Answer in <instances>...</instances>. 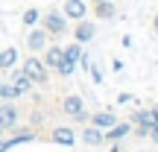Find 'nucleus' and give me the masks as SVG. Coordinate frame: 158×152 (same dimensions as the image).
Wrapping results in <instances>:
<instances>
[{
    "instance_id": "6ab92c4d",
    "label": "nucleus",
    "mask_w": 158,
    "mask_h": 152,
    "mask_svg": "<svg viewBox=\"0 0 158 152\" xmlns=\"http://www.w3.org/2000/svg\"><path fill=\"white\" fill-rule=\"evenodd\" d=\"M0 100H18V97H15V91H12V85H9V82H0Z\"/></svg>"
},
{
    "instance_id": "1a4fd4ad",
    "label": "nucleus",
    "mask_w": 158,
    "mask_h": 152,
    "mask_svg": "<svg viewBox=\"0 0 158 152\" xmlns=\"http://www.w3.org/2000/svg\"><path fill=\"white\" fill-rule=\"evenodd\" d=\"M64 111H68L70 117H76V120H88V114L82 111V100H79L76 94H70L68 100H64Z\"/></svg>"
},
{
    "instance_id": "9b49d317",
    "label": "nucleus",
    "mask_w": 158,
    "mask_h": 152,
    "mask_svg": "<svg viewBox=\"0 0 158 152\" xmlns=\"http://www.w3.org/2000/svg\"><path fill=\"white\" fill-rule=\"evenodd\" d=\"M62 62H70V64H76L79 62V56H82V44L79 41H73V44H68V47H62Z\"/></svg>"
},
{
    "instance_id": "7ed1b4c3",
    "label": "nucleus",
    "mask_w": 158,
    "mask_h": 152,
    "mask_svg": "<svg viewBox=\"0 0 158 152\" xmlns=\"http://www.w3.org/2000/svg\"><path fill=\"white\" fill-rule=\"evenodd\" d=\"M15 126H18V108L12 105V100H3L0 102V129L12 132Z\"/></svg>"
},
{
    "instance_id": "b1692460",
    "label": "nucleus",
    "mask_w": 158,
    "mask_h": 152,
    "mask_svg": "<svg viewBox=\"0 0 158 152\" xmlns=\"http://www.w3.org/2000/svg\"><path fill=\"white\" fill-rule=\"evenodd\" d=\"M91 3H102V0H91Z\"/></svg>"
},
{
    "instance_id": "4468645a",
    "label": "nucleus",
    "mask_w": 158,
    "mask_h": 152,
    "mask_svg": "<svg viewBox=\"0 0 158 152\" xmlns=\"http://www.w3.org/2000/svg\"><path fill=\"white\" fill-rule=\"evenodd\" d=\"M29 141H32V132H21V135H15V138H9V141L0 143V152H9L12 146H18V143H29Z\"/></svg>"
},
{
    "instance_id": "a211bd4d",
    "label": "nucleus",
    "mask_w": 158,
    "mask_h": 152,
    "mask_svg": "<svg viewBox=\"0 0 158 152\" xmlns=\"http://www.w3.org/2000/svg\"><path fill=\"white\" fill-rule=\"evenodd\" d=\"M85 143H91V146H97V143H102V141H106V138H102V132L100 129H97V126H94V129H85Z\"/></svg>"
},
{
    "instance_id": "0eeeda50",
    "label": "nucleus",
    "mask_w": 158,
    "mask_h": 152,
    "mask_svg": "<svg viewBox=\"0 0 158 152\" xmlns=\"http://www.w3.org/2000/svg\"><path fill=\"white\" fill-rule=\"evenodd\" d=\"M94 35H97V27H94L91 21H85V18H82L79 23H76V29H73V38L79 41V44H85V41H91Z\"/></svg>"
},
{
    "instance_id": "20e7f679",
    "label": "nucleus",
    "mask_w": 158,
    "mask_h": 152,
    "mask_svg": "<svg viewBox=\"0 0 158 152\" xmlns=\"http://www.w3.org/2000/svg\"><path fill=\"white\" fill-rule=\"evenodd\" d=\"M62 15L68 18V21H82V18L88 15V6H85V0H64L62 3Z\"/></svg>"
},
{
    "instance_id": "5701e85b",
    "label": "nucleus",
    "mask_w": 158,
    "mask_h": 152,
    "mask_svg": "<svg viewBox=\"0 0 158 152\" xmlns=\"http://www.w3.org/2000/svg\"><path fill=\"white\" fill-rule=\"evenodd\" d=\"M155 35H158V15H155Z\"/></svg>"
},
{
    "instance_id": "4be33fe9",
    "label": "nucleus",
    "mask_w": 158,
    "mask_h": 152,
    "mask_svg": "<svg viewBox=\"0 0 158 152\" xmlns=\"http://www.w3.org/2000/svg\"><path fill=\"white\" fill-rule=\"evenodd\" d=\"M152 123H158V108H152Z\"/></svg>"
},
{
    "instance_id": "39448f33",
    "label": "nucleus",
    "mask_w": 158,
    "mask_h": 152,
    "mask_svg": "<svg viewBox=\"0 0 158 152\" xmlns=\"http://www.w3.org/2000/svg\"><path fill=\"white\" fill-rule=\"evenodd\" d=\"M47 38H50V35H47V29H44V27H29L27 47H29L32 53H38V50H44V47H47Z\"/></svg>"
},
{
    "instance_id": "393cba45",
    "label": "nucleus",
    "mask_w": 158,
    "mask_h": 152,
    "mask_svg": "<svg viewBox=\"0 0 158 152\" xmlns=\"http://www.w3.org/2000/svg\"><path fill=\"white\" fill-rule=\"evenodd\" d=\"M111 152H123V149H111Z\"/></svg>"
},
{
    "instance_id": "423d86ee",
    "label": "nucleus",
    "mask_w": 158,
    "mask_h": 152,
    "mask_svg": "<svg viewBox=\"0 0 158 152\" xmlns=\"http://www.w3.org/2000/svg\"><path fill=\"white\" fill-rule=\"evenodd\" d=\"M9 85H12V91H15V97H23V94H29V88H32V79L23 73V70H15Z\"/></svg>"
},
{
    "instance_id": "f257e3e1",
    "label": "nucleus",
    "mask_w": 158,
    "mask_h": 152,
    "mask_svg": "<svg viewBox=\"0 0 158 152\" xmlns=\"http://www.w3.org/2000/svg\"><path fill=\"white\" fill-rule=\"evenodd\" d=\"M41 27L47 29V35H62L68 29V18L59 9H47V12H41Z\"/></svg>"
},
{
    "instance_id": "412c9836",
    "label": "nucleus",
    "mask_w": 158,
    "mask_h": 152,
    "mask_svg": "<svg viewBox=\"0 0 158 152\" xmlns=\"http://www.w3.org/2000/svg\"><path fill=\"white\" fill-rule=\"evenodd\" d=\"M111 70H114V73H117V70H123V62H120V59H114V62H111Z\"/></svg>"
},
{
    "instance_id": "bb28decb",
    "label": "nucleus",
    "mask_w": 158,
    "mask_h": 152,
    "mask_svg": "<svg viewBox=\"0 0 158 152\" xmlns=\"http://www.w3.org/2000/svg\"><path fill=\"white\" fill-rule=\"evenodd\" d=\"M0 102H3V100H0Z\"/></svg>"
},
{
    "instance_id": "f03ea898",
    "label": "nucleus",
    "mask_w": 158,
    "mask_h": 152,
    "mask_svg": "<svg viewBox=\"0 0 158 152\" xmlns=\"http://www.w3.org/2000/svg\"><path fill=\"white\" fill-rule=\"evenodd\" d=\"M23 73L32 79V85H44L47 82V64L38 62V59H27L23 62Z\"/></svg>"
},
{
    "instance_id": "a878e982",
    "label": "nucleus",
    "mask_w": 158,
    "mask_h": 152,
    "mask_svg": "<svg viewBox=\"0 0 158 152\" xmlns=\"http://www.w3.org/2000/svg\"><path fill=\"white\" fill-rule=\"evenodd\" d=\"M0 135H3V129H0Z\"/></svg>"
},
{
    "instance_id": "f3484780",
    "label": "nucleus",
    "mask_w": 158,
    "mask_h": 152,
    "mask_svg": "<svg viewBox=\"0 0 158 152\" xmlns=\"http://www.w3.org/2000/svg\"><path fill=\"white\" fill-rule=\"evenodd\" d=\"M38 21H41V9H27L23 12V27H38Z\"/></svg>"
},
{
    "instance_id": "9d476101",
    "label": "nucleus",
    "mask_w": 158,
    "mask_h": 152,
    "mask_svg": "<svg viewBox=\"0 0 158 152\" xmlns=\"http://www.w3.org/2000/svg\"><path fill=\"white\" fill-rule=\"evenodd\" d=\"M18 64V50L15 47H6L3 53H0V70H12Z\"/></svg>"
},
{
    "instance_id": "2eb2a0df",
    "label": "nucleus",
    "mask_w": 158,
    "mask_h": 152,
    "mask_svg": "<svg viewBox=\"0 0 158 152\" xmlns=\"http://www.w3.org/2000/svg\"><path fill=\"white\" fill-rule=\"evenodd\" d=\"M114 123H117V117H114V114H108V111L94 114V126H97V129H111Z\"/></svg>"
},
{
    "instance_id": "6e6552de",
    "label": "nucleus",
    "mask_w": 158,
    "mask_h": 152,
    "mask_svg": "<svg viewBox=\"0 0 158 152\" xmlns=\"http://www.w3.org/2000/svg\"><path fill=\"white\" fill-rule=\"evenodd\" d=\"M53 143H62V146H73L76 143V135L73 129H68V126H59V129H53Z\"/></svg>"
},
{
    "instance_id": "aec40b11",
    "label": "nucleus",
    "mask_w": 158,
    "mask_h": 152,
    "mask_svg": "<svg viewBox=\"0 0 158 152\" xmlns=\"http://www.w3.org/2000/svg\"><path fill=\"white\" fill-rule=\"evenodd\" d=\"M149 135H152V141L158 143V123H152V126H149Z\"/></svg>"
},
{
    "instance_id": "dca6fc26",
    "label": "nucleus",
    "mask_w": 158,
    "mask_h": 152,
    "mask_svg": "<svg viewBox=\"0 0 158 152\" xmlns=\"http://www.w3.org/2000/svg\"><path fill=\"white\" fill-rule=\"evenodd\" d=\"M132 129V123H114L111 129H108V141H120V138H126Z\"/></svg>"
},
{
    "instance_id": "f8f14e48",
    "label": "nucleus",
    "mask_w": 158,
    "mask_h": 152,
    "mask_svg": "<svg viewBox=\"0 0 158 152\" xmlns=\"http://www.w3.org/2000/svg\"><path fill=\"white\" fill-rule=\"evenodd\" d=\"M47 50V59H44V64L47 68H53V70H59V64H62V47H44Z\"/></svg>"
},
{
    "instance_id": "ddd939ff",
    "label": "nucleus",
    "mask_w": 158,
    "mask_h": 152,
    "mask_svg": "<svg viewBox=\"0 0 158 152\" xmlns=\"http://www.w3.org/2000/svg\"><path fill=\"white\" fill-rule=\"evenodd\" d=\"M94 15L100 18V21H108V18H114V3H111V0H102V3H94Z\"/></svg>"
}]
</instances>
